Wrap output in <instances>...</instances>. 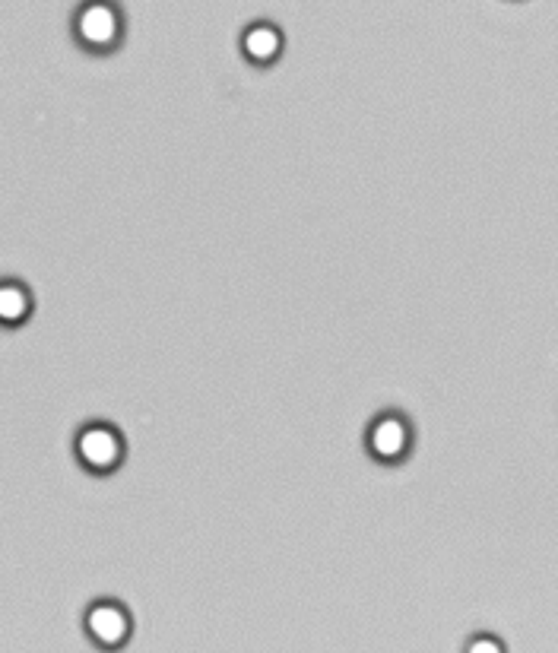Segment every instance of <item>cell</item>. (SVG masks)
<instances>
[{
	"instance_id": "6da1fadb",
	"label": "cell",
	"mask_w": 558,
	"mask_h": 653,
	"mask_svg": "<svg viewBox=\"0 0 558 653\" xmlns=\"http://www.w3.org/2000/svg\"><path fill=\"white\" fill-rule=\"evenodd\" d=\"M80 457L92 466V470H108V466L118 463L121 444L115 432H108V428H89L80 438Z\"/></svg>"
},
{
	"instance_id": "7a4b0ae2",
	"label": "cell",
	"mask_w": 558,
	"mask_h": 653,
	"mask_svg": "<svg viewBox=\"0 0 558 653\" xmlns=\"http://www.w3.org/2000/svg\"><path fill=\"white\" fill-rule=\"evenodd\" d=\"M77 29H80V35L89 45H108L118 35V16L111 13V7H105V4H89L80 13Z\"/></svg>"
},
{
	"instance_id": "3957f363",
	"label": "cell",
	"mask_w": 558,
	"mask_h": 653,
	"mask_svg": "<svg viewBox=\"0 0 558 653\" xmlns=\"http://www.w3.org/2000/svg\"><path fill=\"white\" fill-rule=\"evenodd\" d=\"M89 631H92V638H96L99 644L115 647V644L124 641L127 619H124V612L115 609V606H96V609L89 612Z\"/></svg>"
},
{
	"instance_id": "277c9868",
	"label": "cell",
	"mask_w": 558,
	"mask_h": 653,
	"mask_svg": "<svg viewBox=\"0 0 558 653\" xmlns=\"http://www.w3.org/2000/svg\"><path fill=\"white\" fill-rule=\"evenodd\" d=\"M371 447H375L378 457H400V451L406 447V428L397 419H381L375 428H371Z\"/></svg>"
},
{
	"instance_id": "5b68a950",
	"label": "cell",
	"mask_w": 558,
	"mask_h": 653,
	"mask_svg": "<svg viewBox=\"0 0 558 653\" xmlns=\"http://www.w3.org/2000/svg\"><path fill=\"white\" fill-rule=\"evenodd\" d=\"M276 48H279V35H276L270 26H254V29L245 35V51L251 54V58H257V61L273 58Z\"/></svg>"
},
{
	"instance_id": "8992f818",
	"label": "cell",
	"mask_w": 558,
	"mask_h": 653,
	"mask_svg": "<svg viewBox=\"0 0 558 653\" xmlns=\"http://www.w3.org/2000/svg\"><path fill=\"white\" fill-rule=\"evenodd\" d=\"M29 308V298L20 286H0V321H20Z\"/></svg>"
},
{
	"instance_id": "52a82bcc",
	"label": "cell",
	"mask_w": 558,
	"mask_h": 653,
	"mask_svg": "<svg viewBox=\"0 0 558 653\" xmlns=\"http://www.w3.org/2000/svg\"><path fill=\"white\" fill-rule=\"evenodd\" d=\"M467 653H501V647L492 641V638H479V641H473L470 644V650Z\"/></svg>"
}]
</instances>
